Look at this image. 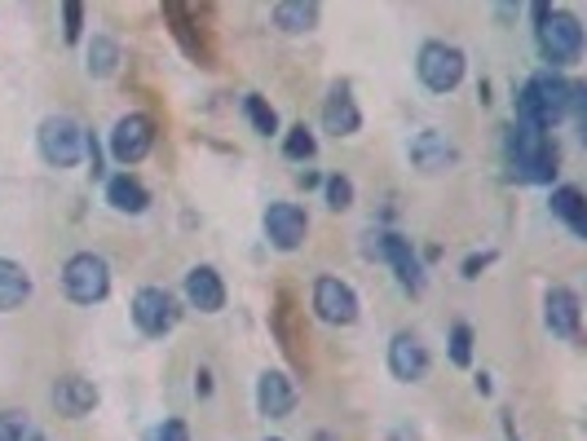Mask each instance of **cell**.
I'll return each instance as SVG.
<instances>
[{
  "instance_id": "cell-1",
  "label": "cell",
  "mask_w": 587,
  "mask_h": 441,
  "mask_svg": "<svg viewBox=\"0 0 587 441\" xmlns=\"http://www.w3.org/2000/svg\"><path fill=\"white\" fill-rule=\"evenodd\" d=\"M583 98H587L583 85H569V80L543 71V76H534V80L517 93V124L543 129V133H547V129H556L561 120L583 115Z\"/></svg>"
},
{
  "instance_id": "cell-2",
  "label": "cell",
  "mask_w": 587,
  "mask_h": 441,
  "mask_svg": "<svg viewBox=\"0 0 587 441\" xmlns=\"http://www.w3.org/2000/svg\"><path fill=\"white\" fill-rule=\"evenodd\" d=\"M503 159H508V173L517 181H530V186H543L556 177V146L543 129H525V124H512L508 137H503Z\"/></svg>"
},
{
  "instance_id": "cell-3",
  "label": "cell",
  "mask_w": 587,
  "mask_h": 441,
  "mask_svg": "<svg viewBox=\"0 0 587 441\" xmlns=\"http://www.w3.org/2000/svg\"><path fill=\"white\" fill-rule=\"evenodd\" d=\"M534 41H539V54L543 63L552 67H574L583 58V23L565 10H547V5H534Z\"/></svg>"
},
{
  "instance_id": "cell-4",
  "label": "cell",
  "mask_w": 587,
  "mask_h": 441,
  "mask_svg": "<svg viewBox=\"0 0 587 441\" xmlns=\"http://www.w3.org/2000/svg\"><path fill=\"white\" fill-rule=\"evenodd\" d=\"M63 287L76 305H98L111 291V265L98 252H76L63 269Z\"/></svg>"
},
{
  "instance_id": "cell-5",
  "label": "cell",
  "mask_w": 587,
  "mask_h": 441,
  "mask_svg": "<svg viewBox=\"0 0 587 441\" xmlns=\"http://www.w3.org/2000/svg\"><path fill=\"white\" fill-rule=\"evenodd\" d=\"M85 142H89V133L71 115H49L41 124V155L54 168H76L85 159Z\"/></svg>"
},
{
  "instance_id": "cell-6",
  "label": "cell",
  "mask_w": 587,
  "mask_h": 441,
  "mask_svg": "<svg viewBox=\"0 0 587 441\" xmlns=\"http://www.w3.org/2000/svg\"><path fill=\"white\" fill-rule=\"evenodd\" d=\"M367 256H376V261H389L394 269H398V283L407 287V291H424V265H420V256H416V247H411V239H402V234H367Z\"/></svg>"
},
{
  "instance_id": "cell-7",
  "label": "cell",
  "mask_w": 587,
  "mask_h": 441,
  "mask_svg": "<svg viewBox=\"0 0 587 441\" xmlns=\"http://www.w3.org/2000/svg\"><path fill=\"white\" fill-rule=\"evenodd\" d=\"M416 71H420L424 89L451 93V89H459V80H464V54H459L455 45H446V41H429V45L420 49Z\"/></svg>"
},
{
  "instance_id": "cell-8",
  "label": "cell",
  "mask_w": 587,
  "mask_h": 441,
  "mask_svg": "<svg viewBox=\"0 0 587 441\" xmlns=\"http://www.w3.org/2000/svg\"><path fill=\"white\" fill-rule=\"evenodd\" d=\"M181 309H177V296L164 291V287H142L133 296V322L142 335H168L177 327Z\"/></svg>"
},
{
  "instance_id": "cell-9",
  "label": "cell",
  "mask_w": 587,
  "mask_h": 441,
  "mask_svg": "<svg viewBox=\"0 0 587 441\" xmlns=\"http://www.w3.org/2000/svg\"><path fill=\"white\" fill-rule=\"evenodd\" d=\"M310 234V217L301 203H269L265 212V239L278 247V252H297Z\"/></svg>"
},
{
  "instance_id": "cell-10",
  "label": "cell",
  "mask_w": 587,
  "mask_h": 441,
  "mask_svg": "<svg viewBox=\"0 0 587 441\" xmlns=\"http://www.w3.org/2000/svg\"><path fill=\"white\" fill-rule=\"evenodd\" d=\"M151 142H155V129L146 115H124L115 129H111V155L115 164H142L151 155Z\"/></svg>"
},
{
  "instance_id": "cell-11",
  "label": "cell",
  "mask_w": 587,
  "mask_h": 441,
  "mask_svg": "<svg viewBox=\"0 0 587 441\" xmlns=\"http://www.w3.org/2000/svg\"><path fill=\"white\" fill-rule=\"evenodd\" d=\"M314 313H319L323 322H332V327H350V322L358 318V296H354V287L341 283V278H319V283H314Z\"/></svg>"
},
{
  "instance_id": "cell-12",
  "label": "cell",
  "mask_w": 587,
  "mask_h": 441,
  "mask_svg": "<svg viewBox=\"0 0 587 441\" xmlns=\"http://www.w3.org/2000/svg\"><path fill=\"white\" fill-rule=\"evenodd\" d=\"M256 410L265 419H287L291 410H297V388H291V379L278 375V371H265L256 379Z\"/></svg>"
},
{
  "instance_id": "cell-13",
  "label": "cell",
  "mask_w": 587,
  "mask_h": 441,
  "mask_svg": "<svg viewBox=\"0 0 587 441\" xmlns=\"http://www.w3.org/2000/svg\"><path fill=\"white\" fill-rule=\"evenodd\" d=\"M389 371H394V379H402V384L424 379V371H429V349H424L411 331L394 335V344H389Z\"/></svg>"
},
{
  "instance_id": "cell-14",
  "label": "cell",
  "mask_w": 587,
  "mask_h": 441,
  "mask_svg": "<svg viewBox=\"0 0 587 441\" xmlns=\"http://www.w3.org/2000/svg\"><path fill=\"white\" fill-rule=\"evenodd\" d=\"M186 300H190V309H199V313H217V309L225 305V283H221V274H217L212 265H195V269L186 274Z\"/></svg>"
},
{
  "instance_id": "cell-15",
  "label": "cell",
  "mask_w": 587,
  "mask_h": 441,
  "mask_svg": "<svg viewBox=\"0 0 587 441\" xmlns=\"http://www.w3.org/2000/svg\"><path fill=\"white\" fill-rule=\"evenodd\" d=\"M543 318H547V331L552 335L574 340L578 335V296L569 287H552L547 300H543Z\"/></svg>"
},
{
  "instance_id": "cell-16",
  "label": "cell",
  "mask_w": 587,
  "mask_h": 441,
  "mask_svg": "<svg viewBox=\"0 0 587 441\" xmlns=\"http://www.w3.org/2000/svg\"><path fill=\"white\" fill-rule=\"evenodd\" d=\"M411 159H416V168H424V173H442V168L455 164V146H451L446 133L424 129V133L411 142Z\"/></svg>"
},
{
  "instance_id": "cell-17",
  "label": "cell",
  "mask_w": 587,
  "mask_h": 441,
  "mask_svg": "<svg viewBox=\"0 0 587 441\" xmlns=\"http://www.w3.org/2000/svg\"><path fill=\"white\" fill-rule=\"evenodd\" d=\"M54 406H58L63 415L80 419V415H89V410L98 406V388H93L89 379H80V375H67V379L54 384Z\"/></svg>"
},
{
  "instance_id": "cell-18",
  "label": "cell",
  "mask_w": 587,
  "mask_h": 441,
  "mask_svg": "<svg viewBox=\"0 0 587 441\" xmlns=\"http://www.w3.org/2000/svg\"><path fill=\"white\" fill-rule=\"evenodd\" d=\"M107 203H111L115 212H124V217H137V212H146V208H151V190H146L137 177L120 173V177H111V181H107Z\"/></svg>"
},
{
  "instance_id": "cell-19",
  "label": "cell",
  "mask_w": 587,
  "mask_h": 441,
  "mask_svg": "<svg viewBox=\"0 0 587 441\" xmlns=\"http://www.w3.org/2000/svg\"><path fill=\"white\" fill-rule=\"evenodd\" d=\"M27 296H32V274H27L19 261H5V256H0V313L23 309Z\"/></svg>"
},
{
  "instance_id": "cell-20",
  "label": "cell",
  "mask_w": 587,
  "mask_h": 441,
  "mask_svg": "<svg viewBox=\"0 0 587 441\" xmlns=\"http://www.w3.org/2000/svg\"><path fill=\"white\" fill-rule=\"evenodd\" d=\"M323 129L336 133V137H354L363 129V115H358V107H354V98L345 89H332V98L323 107Z\"/></svg>"
},
{
  "instance_id": "cell-21",
  "label": "cell",
  "mask_w": 587,
  "mask_h": 441,
  "mask_svg": "<svg viewBox=\"0 0 587 441\" xmlns=\"http://www.w3.org/2000/svg\"><path fill=\"white\" fill-rule=\"evenodd\" d=\"M552 212L583 239L587 234V203H583V190L578 186H556L552 190Z\"/></svg>"
},
{
  "instance_id": "cell-22",
  "label": "cell",
  "mask_w": 587,
  "mask_h": 441,
  "mask_svg": "<svg viewBox=\"0 0 587 441\" xmlns=\"http://www.w3.org/2000/svg\"><path fill=\"white\" fill-rule=\"evenodd\" d=\"M319 23V5H306V0H283V5H274V27L301 36Z\"/></svg>"
},
{
  "instance_id": "cell-23",
  "label": "cell",
  "mask_w": 587,
  "mask_h": 441,
  "mask_svg": "<svg viewBox=\"0 0 587 441\" xmlns=\"http://www.w3.org/2000/svg\"><path fill=\"white\" fill-rule=\"evenodd\" d=\"M120 67V45L115 41H107V36H93V45H89V76H111Z\"/></svg>"
},
{
  "instance_id": "cell-24",
  "label": "cell",
  "mask_w": 587,
  "mask_h": 441,
  "mask_svg": "<svg viewBox=\"0 0 587 441\" xmlns=\"http://www.w3.org/2000/svg\"><path fill=\"white\" fill-rule=\"evenodd\" d=\"M243 111H247V120H252V129H256L261 137H269V133H278V115H274V107H269L265 98H256V93H247V98H243Z\"/></svg>"
},
{
  "instance_id": "cell-25",
  "label": "cell",
  "mask_w": 587,
  "mask_h": 441,
  "mask_svg": "<svg viewBox=\"0 0 587 441\" xmlns=\"http://www.w3.org/2000/svg\"><path fill=\"white\" fill-rule=\"evenodd\" d=\"M314 151H319V142H314V133L306 124L287 129V137H283V155L287 159H314Z\"/></svg>"
},
{
  "instance_id": "cell-26",
  "label": "cell",
  "mask_w": 587,
  "mask_h": 441,
  "mask_svg": "<svg viewBox=\"0 0 587 441\" xmlns=\"http://www.w3.org/2000/svg\"><path fill=\"white\" fill-rule=\"evenodd\" d=\"M0 441H36V428L23 410H0Z\"/></svg>"
},
{
  "instance_id": "cell-27",
  "label": "cell",
  "mask_w": 587,
  "mask_h": 441,
  "mask_svg": "<svg viewBox=\"0 0 587 441\" xmlns=\"http://www.w3.org/2000/svg\"><path fill=\"white\" fill-rule=\"evenodd\" d=\"M451 362L455 366H468L473 362V327L468 322H455L451 327Z\"/></svg>"
},
{
  "instance_id": "cell-28",
  "label": "cell",
  "mask_w": 587,
  "mask_h": 441,
  "mask_svg": "<svg viewBox=\"0 0 587 441\" xmlns=\"http://www.w3.org/2000/svg\"><path fill=\"white\" fill-rule=\"evenodd\" d=\"M328 208L332 212L354 208V181L350 177H328Z\"/></svg>"
},
{
  "instance_id": "cell-29",
  "label": "cell",
  "mask_w": 587,
  "mask_h": 441,
  "mask_svg": "<svg viewBox=\"0 0 587 441\" xmlns=\"http://www.w3.org/2000/svg\"><path fill=\"white\" fill-rule=\"evenodd\" d=\"M80 32H85V5L67 0V5H63V36L76 45V41H80Z\"/></svg>"
},
{
  "instance_id": "cell-30",
  "label": "cell",
  "mask_w": 587,
  "mask_h": 441,
  "mask_svg": "<svg viewBox=\"0 0 587 441\" xmlns=\"http://www.w3.org/2000/svg\"><path fill=\"white\" fill-rule=\"evenodd\" d=\"M146 441H190V432H186L181 419H164V423H155V428L146 432Z\"/></svg>"
},
{
  "instance_id": "cell-31",
  "label": "cell",
  "mask_w": 587,
  "mask_h": 441,
  "mask_svg": "<svg viewBox=\"0 0 587 441\" xmlns=\"http://www.w3.org/2000/svg\"><path fill=\"white\" fill-rule=\"evenodd\" d=\"M490 261H495V252H481V256H468V261H464V278H477V274H481V269H486Z\"/></svg>"
},
{
  "instance_id": "cell-32",
  "label": "cell",
  "mask_w": 587,
  "mask_h": 441,
  "mask_svg": "<svg viewBox=\"0 0 587 441\" xmlns=\"http://www.w3.org/2000/svg\"><path fill=\"white\" fill-rule=\"evenodd\" d=\"M314 441H336V437H332V432H319V437H314Z\"/></svg>"
}]
</instances>
